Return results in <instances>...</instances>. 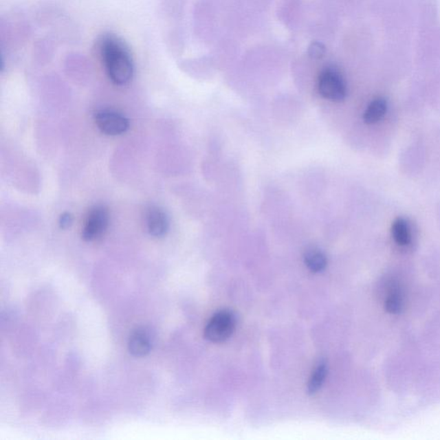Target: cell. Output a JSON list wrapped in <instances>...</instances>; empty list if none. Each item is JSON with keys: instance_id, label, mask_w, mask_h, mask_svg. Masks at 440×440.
<instances>
[{"instance_id": "6da1fadb", "label": "cell", "mask_w": 440, "mask_h": 440, "mask_svg": "<svg viewBox=\"0 0 440 440\" xmlns=\"http://www.w3.org/2000/svg\"><path fill=\"white\" fill-rule=\"evenodd\" d=\"M98 53L109 80L118 86L129 85L134 75V61L127 45L119 36L107 34L100 39Z\"/></svg>"}, {"instance_id": "7a4b0ae2", "label": "cell", "mask_w": 440, "mask_h": 440, "mask_svg": "<svg viewBox=\"0 0 440 440\" xmlns=\"http://www.w3.org/2000/svg\"><path fill=\"white\" fill-rule=\"evenodd\" d=\"M235 328V315L232 311L223 309L209 320L205 329V337L212 342H223L232 335Z\"/></svg>"}, {"instance_id": "3957f363", "label": "cell", "mask_w": 440, "mask_h": 440, "mask_svg": "<svg viewBox=\"0 0 440 440\" xmlns=\"http://www.w3.org/2000/svg\"><path fill=\"white\" fill-rule=\"evenodd\" d=\"M318 91L320 95L333 102H342L346 96L345 81L336 69L326 68L321 72L318 78Z\"/></svg>"}, {"instance_id": "277c9868", "label": "cell", "mask_w": 440, "mask_h": 440, "mask_svg": "<svg viewBox=\"0 0 440 440\" xmlns=\"http://www.w3.org/2000/svg\"><path fill=\"white\" fill-rule=\"evenodd\" d=\"M109 213L104 206H95L89 210L82 229V239L93 242L100 239L108 229Z\"/></svg>"}, {"instance_id": "5b68a950", "label": "cell", "mask_w": 440, "mask_h": 440, "mask_svg": "<svg viewBox=\"0 0 440 440\" xmlns=\"http://www.w3.org/2000/svg\"><path fill=\"white\" fill-rule=\"evenodd\" d=\"M95 122L102 133L109 136L120 135L129 129V120L113 109H101L96 113Z\"/></svg>"}, {"instance_id": "8992f818", "label": "cell", "mask_w": 440, "mask_h": 440, "mask_svg": "<svg viewBox=\"0 0 440 440\" xmlns=\"http://www.w3.org/2000/svg\"><path fill=\"white\" fill-rule=\"evenodd\" d=\"M144 223L151 236L162 237L167 233L168 219L163 209L158 206H150L144 213Z\"/></svg>"}, {"instance_id": "52a82bcc", "label": "cell", "mask_w": 440, "mask_h": 440, "mask_svg": "<svg viewBox=\"0 0 440 440\" xmlns=\"http://www.w3.org/2000/svg\"><path fill=\"white\" fill-rule=\"evenodd\" d=\"M153 337L146 329L140 328L133 332L129 342V352L135 357H144L151 352Z\"/></svg>"}, {"instance_id": "ba28073f", "label": "cell", "mask_w": 440, "mask_h": 440, "mask_svg": "<svg viewBox=\"0 0 440 440\" xmlns=\"http://www.w3.org/2000/svg\"><path fill=\"white\" fill-rule=\"evenodd\" d=\"M404 305V297L400 287L395 282L388 285L386 294L384 295V308L391 314H397Z\"/></svg>"}, {"instance_id": "9c48e42d", "label": "cell", "mask_w": 440, "mask_h": 440, "mask_svg": "<svg viewBox=\"0 0 440 440\" xmlns=\"http://www.w3.org/2000/svg\"><path fill=\"white\" fill-rule=\"evenodd\" d=\"M387 102L384 98H377L373 100L367 107L364 113V120L366 124H374L383 118L386 113Z\"/></svg>"}, {"instance_id": "30bf717a", "label": "cell", "mask_w": 440, "mask_h": 440, "mask_svg": "<svg viewBox=\"0 0 440 440\" xmlns=\"http://www.w3.org/2000/svg\"><path fill=\"white\" fill-rule=\"evenodd\" d=\"M305 263L309 270L314 272V273H320L325 270L328 261L321 250L311 249L306 251Z\"/></svg>"}, {"instance_id": "8fae6325", "label": "cell", "mask_w": 440, "mask_h": 440, "mask_svg": "<svg viewBox=\"0 0 440 440\" xmlns=\"http://www.w3.org/2000/svg\"><path fill=\"white\" fill-rule=\"evenodd\" d=\"M392 236L400 246H407L411 242V233L408 223L404 219H397L392 225Z\"/></svg>"}, {"instance_id": "7c38bea8", "label": "cell", "mask_w": 440, "mask_h": 440, "mask_svg": "<svg viewBox=\"0 0 440 440\" xmlns=\"http://www.w3.org/2000/svg\"><path fill=\"white\" fill-rule=\"evenodd\" d=\"M327 371H328V368H327L324 362L320 363L318 366L316 367L309 380L308 391L309 394H315L316 391H318L320 388H321L325 381Z\"/></svg>"}, {"instance_id": "4fadbf2b", "label": "cell", "mask_w": 440, "mask_h": 440, "mask_svg": "<svg viewBox=\"0 0 440 440\" xmlns=\"http://www.w3.org/2000/svg\"><path fill=\"white\" fill-rule=\"evenodd\" d=\"M325 54L326 47L321 41H314L309 45L308 55L313 60H320L324 57Z\"/></svg>"}, {"instance_id": "5bb4252c", "label": "cell", "mask_w": 440, "mask_h": 440, "mask_svg": "<svg viewBox=\"0 0 440 440\" xmlns=\"http://www.w3.org/2000/svg\"><path fill=\"white\" fill-rule=\"evenodd\" d=\"M72 223V217L70 213L65 212L62 214L60 218V226L61 228L67 229L70 227Z\"/></svg>"}]
</instances>
